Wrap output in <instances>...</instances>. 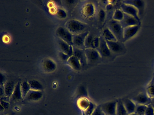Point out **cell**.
Returning <instances> with one entry per match:
<instances>
[{
  "instance_id": "cell-3",
  "label": "cell",
  "mask_w": 154,
  "mask_h": 115,
  "mask_svg": "<svg viewBox=\"0 0 154 115\" xmlns=\"http://www.w3.org/2000/svg\"><path fill=\"white\" fill-rule=\"evenodd\" d=\"M85 52L88 64H95L99 63L101 59V57L97 49L92 48H87L85 49Z\"/></svg>"
},
{
  "instance_id": "cell-14",
  "label": "cell",
  "mask_w": 154,
  "mask_h": 115,
  "mask_svg": "<svg viewBox=\"0 0 154 115\" xmlns=\"http://www.w3.org/2000/svg\"><path fill=\"white\" fill-rule=\"evenodd\" d=\"M58 45L61 52L68 55L70 57L73 55V46L69 45L68 43L62 40L61 39H59Z\"/></svg>"
},
{
  "instance_id": "cell-1",
  "label": "cell",
  "mask_w": 154,
  "mask_h": 115,
  "mask_svg": "<svg viewBox=\"0 0 154 115\" xmlns=\"http://www.w3.org/2000/svg\"><path fill=\"white\" fill-rule=\"evenodd\" d=\"M65 28L73 35H77L86 31L87 25L80 21L72 19L66 22Z\"/></svg>"
},
{
  "instance_id": "cell-28",
  "label": "cell",
  "mask_w": 154,
  "mask_h": 115,
  "mask_svg": "<svg viewBox=\"0 0 154 115\" xmlns=\"http://www.w3.org/2000/svg\"><path fill=\"white\" fill-rule=\"evenodd\" d=\"M146 93L148 96L149 98L152 99L154 98V80L152 79V81L149 82L146 87Z\"/></svg>"
},
{
  "instance_id": "cell-37",
  "label": "cell",
  "mask_w": 154,
  "mask_h": 115,
  "mask_svg": "<svg viewBox=\"0 0 154 115\" xmlns=\"http://www.w3.org/2000/svg\"><path fill=\"white\" fill-rule=\"evenodd\" d=\"M92 115H106L104 113L101 108L100 105L96 106L95 110L94 111Z\"/></svg>"
},
{
  "instance_id": "cell-24",
  "label": "cell",
  "mask_w": 154,
  "mask_h": 115,
  "mask_svg": "<svg viewBox=\"0 0 154 115\" xmlns=\"http://www.w3.org/2000/svg\"><path fill=\"white\" fill-rule=\"evenodd\" d=\"M116 115H128L122 100H119L117 102Z\"/></svg>"
},
{
  "instance_id": "cell-21",
  "label": "cell",
  "mask_w": 154,
  "mask_h": 115,
  "mask_svg": "<svg viewBox=\"0 0 154 115\" xmlns=\"http://www.w3.org/2000/svg\"><path fill=\"white\" fill-rule=\"evenodd\" d=\"M16 84L13 81H8L5 83L4 86L5 96L11 97L14 92Z\"/></svg>"
},
{
  "instance_id": "cell-9",
  "label": "cell",
  "mask_w": 154,
  "mask_h": 115,
  "mask_svg": "<svg viewBox=\"0 0 154 115\" xmlns=\"http://www.w3.org/2000/svg\"><path fill=\"white\" fill-rule=\"evenodd\" d=\"M120 9L124 13L131 15L140 21V19L139 16L138 11L134 6L122 2L120 5Z\"/></svg>"
},
{
  "instance_id": "cell-30",
  "label": "cell",
  "mask_w": 154,
  "mask_h": 115,
  "mask_svg": "<svg viewBox=\"0 0 154 115\" xmlns=\"http://www.w3.org/2000/svg\"><path fill=\"white\" fill-rule=\"evenodd\" d=\"M77 96L79 98H87L88 93L86 88L84 85L79 86L77 90Z\"/></svg>"
},
{
  "instance_id": "cell-22",
  "label": "cell",
  "mask_w": 154,
  "mask_h": 115,
  "mask_svg": "<svg viewBox=\"0 0 154 115\" xmlns=\"http://www.w3.org/2000/svg\"><path fill=\"white\" fill-rule=\"evenodd\" d=\"M23 99L21 90V83L19 81L16 84L14 92L11 97V99L13 101H20Z\"/></svg>"
},
{
  "instance_id": "cell-17",
  "label": "cell",
  "mask_w": 154,
  "mask_h": 115,
  "mask_svg": "<svg viewBox=\"0 0 154 115\" xmlns=\"http://www.w3.org/2000/svg\"><path fill=\"white\" fill-rule=\"evenodd\" d=\"M43 93L42 91L30 90L25 99L29 101H38L42 99Z\"/></svg>"
},
{
  "instance_id": "cell-42",
  "label": "cell",
  "mask_w": 154,
  "mask_h": 115,
  "mask_svg": "<svg viewBox=\"0 0 154 115\" xmlns=\"http://www.w3.org/2000/svg\"><path fill=\"white\" fill-rule=\"evenodd\" d=\"M11 99V97H8V96H3L0 97V100L6 102H10Z\"/></svg>"
},
{
  "instance_id": "cell-25",
  "label": "cell",
  "mask_w": 154,
  "mask_h": 115,
  "mask_svg": "<svg viewBox=\"0 0 154 115\" xmlns=\"http://www.w3.org/2000/svg\"><path fill=\"white\" fill-rule=\"evenodd\" d=\"M90 101L86 98H79L77 101V106L79 108L84 111L85 110L89 107L90 103Z\"/></svg>"
},
{
  "instance_id": "cell-13",
  "label": "cell",
  "mask_w": 154,
  "mask_h": 115,
  "mask_svg": "<svg viewBox=\"0 0 154 115\" xmlns=\"http://www.w3.org/2000/svg\"><path fill=\"white\" fill-rule=\"evenodd\" d=\"M123 28L127 27L140 25V22L137 20L136 18L128 14L124 13L123 19L120 22Z\"/></svg>"
},
{
  "instance_id": "cell-38",
  "label": "cell",
  "mask_w": 154,
  "mask_h": 115,
  "mask_svg": "<svg viewBox=\"0 0 154 115\" xmlns=\"http://www.w3.org/2000/svg\"><path fill=\"white\" fill-rule=\"evenodd\" d=\"M59 57L61 59V61H63V62H67L70 56L68 55H66V54L60 51L59 53Z\"/></svg>"
},
{
  "instance_id": "cell-2",
  "label": "cell",
  "mask_w": 154,
  "mask_h": 115,
  "mask_svg": "<svg viewBox=\"0 0 154 115\" xmlns=\"http://www.w3.org/2000/svg\"><path fill=\"white\" fill-rule=\"evenodd\" d=\"M107 27L109 29L118 41L123 42V28L120 22L115 20H110Z\"/></svg>"
},
{
  "instance_id": "cell-49",
  "label": "cell",
  "mask_w": 154,
  "mask_h": 115,
  "mask_svg": "<svg viewBox=\"0 0 154 115\" xmlns=\"http://www.w3.org/2000/svg\"><path fill=\"white\" fill-rule=\"evenodd\" d=\"M153 79H154V78H153Z\"/></svg>"
},
{
  "instance_id": "cell-29",
  "label": "cell",
  "mask_w": 154,
  "mask_h": 115,
  "mask_svg": "<svg viewBox=\"0 0 154 115\" xmlns=\"http://www.w3.org/2000/svg\"><path fill=\"white\" fill-rule=\"evenodd\" d=\"M124 13L121 9L115 10L112 15V19L121 22L124 18Z\"/></svg>"
},
{
  "instance_id": "cell-12",
  "label": "cell",
  "mask_w": 154,
  "mask_h": 115,
  "mask_svg": "<svg viewBox=\"0 0 154 115\" xmlns=\"http://www.w3.org/2000/svg\"><path fill=\"white\" fill-rule=\"evenodd\" d=\"M136 105H143L148 106L152 102L151 99L149 98L146 93H139L131 99Z\"/></svg>"
},
{
  "instance_id": "cell-27",
  "label": "cell",
  "mask_w": 154,
  "mask_h": 115,
  "mask_svg": "<svg viewBox=\"0 0 154 115\" xmlns=\"http://www.w3.org/2000/svg\"><path fill=\"white\" fill-rule=\"evenodd\" d=\"M21 90L23 99H25L28 93L31 90L28 81H24L21 83Z\"/></svg>"
},
{
  "instance_id": "cell-43",
  "label": "cell",
  "mask_w": 154,
  "mask_h": 115,
  "mask_svg": "<svg viewBox=\"0 0 154 115\" xmlns=\"http://www.w3.org/2000/svg\"><path fill=\"white\" fill-rule=\"evenodd\" d=\"M0 97L5 96V90H4V86H1L0 87Z\"/></svg>"
},
{
  "instance_id": "cell-23",
  "label": "cell",
  "mask_w": 154,
  "mask_h": 115,
  "mask_svg": "<svg viewBox=\"0 0 154 115\" xmlns=\"http://www.w3.org/2000/svg\"><path fill=\"white\" fill-rule=\"evenodd\" d=\"M102 37L106 41H117V39L113 33L107 27L102 31Z\"/></svg>"
},
{
  "instance_id": "cell-4",
  "label": "cell",
  "mask_w": 154,
  "mask_h": 115,
  "mask_svg": "<svg viewBox=\"0 0 154 115\" xmlns=\"http://www.w3.org/2000/svg\"><path fill=\"white\" fill-rule=\"evenodd\" d=\"M106 41L110 50L113 55H122L126 52V49L123 42L118 40Z\"/></svg>"
},
{
  "instance_id": "cell-41",
  "label": "cell",
  "mask_w": 154,
  "mask_h": 115,
  "mask_svg": "<svg viewBox=\"0 0 154 115\" xmlns=\"http://www.w3.org/2000/svg\"><path fill=\"white\" fill-rule=\"evenodd\" d=\"M0 103H1V105H2L5 108V109L8 108L9 107V102L0 100Z\"/></svg>"
},
{
  "instance_id": "cell-19",
  "label": "cell",
  "mask_w": 154,
  "mask_h": 115,
  "mask_svg": "<svg viewBox=\"0 0 154 115\" xmlns=\"http://www.w3.org/2000/svg\"><path fill=\"white\" fill-rule=\"evenodd\" d=\"M67 64L74 70L76 71H79L82 68V66L79 59L73 55L69 58L67 61Z\"/></svg>"
},
{
  "instance_id": "cell-32",
  "label": "cell",
  "mask_w": 154,
  "mask_h": 115,
  "mask_svg": "<svg viewBox=\"0 0 154 115\" xmlns=\"http://www.w3.org/2000/svg\"><path fill=\"white\" fill-rule=\"evenodd\" d=\"M94 37L93 35L89 33L88 36L86 37V38L85 41V49L91 48V45L92 42L94 38Z\"/></svg>"
},
{
  "instance_id": "cell-20",
  "label": "cell",
  "mask_w": 154,
  "mask_h": 115,
  "mask_svg": "<svg viewBox=\"0 0 154 115\" xmlns=\"http://www.w3.org/2000/svg\"><path fill=\"white\" fill-rule=\"evenodd\" d=\"M125 108L128 112V115H131L135 112L136 104L131 99H124L122 100Z\"/></svg>"
},
{
  "instance_id": "cell-34",
  "label": "cell",
  "mask_w": 154,
  "mask_h": 115,
  "mask_svg": "<svg viewBox=\"0 0 154 115\" xmlns=\"http://www.w3.org/2000/svg\"><path fill=\"white\" fill-rule=\"evenodd\" d=\"M98 19L101 23L104 22L106 17V13L105 11L102 9H100L98 12Z\"/></svg>"
},
{
  "instance_id": "cell-39",
  "label": "cell",
  "mask_w": 154,
  "mask_h": 115,
  "mask_svg": "<svg viewBox=\"0 0 154 115\" xmlns=\"http://www.w3.org/2000/svg\"><path fill=\"white\" fill-rule=\"evenodd\" d=\"M144 115H154V109L151 104L148 105Z\"/></svg>"
},
{
  "instance_id": "cell-11",
  "label": "cell",
  "mask_w": 154,
  "mask_h": 115,
  "mask_svg": "<svg viewBox=\"0 0 154 115\" xmlns=\"http://www.w3.org/2000/svg\"><path fill=\"white\" fill-rule=\"evenodd\" d=\"M122 2L134 6L138 11L139 16L140 19L142 17L145 9V3L144 1L140 0H125L122 1Z\"/></svg>"
},
{
  "instance_id": "cell-5",
  "label": "cell",
  "mask_w": 154,
  "mask_h": 115,
  "mask_svg": "<svg viewBox=\"0 0 154 115\" xmlns=\"http://www.w3.org/2000/svg\"><path fill=\"white\" fill-rule=\"evenodd\" d=\"M100 46L97 50L99 52L102 58H113L112 56H114V55L110 50L106 40L102 36L100 37Z\"/></svg>"
},
{
  "instance_id": "cell-6",
  "label": "cell",
  "mask_w": 154,
  "mask_h": 115,
  "mask_svg": "<svg viewBox=\"0 0 154 115\" xmlns=\"http://www.w3.org/2000/svg\"><path fill=\"white\" fill-rule=\"evenodd\" d=\"M57 37L63 41H65L71 46H73V35L66 28L59 27L56 31Z\"/></svg>"
},
{
  "instance_id": "cell-15",
  "label": "cell",
  "mask_w": 154,
  "mask_h": 115,
  "mask_svg": "<svg viewBox=\"0 0 154 115\" xmlns=\"http://www.w3.org/2000/svg\"><path fill=\"white\" fill-rule=\"evenodd\" d=\"M42 68L46 72L51 73L56 69V64L52 59L47 58L43 61Z\"/></svg>"
},
{
  "instance_id": "cell-31",
  "label": "cell",
  "mask_w": 154,
  "mask_h": 115,
  "mask_svg": "<svg viewBox=\"0 0 154 115\" xmlns=\"http://www.w3.org/2000/svg\"><path fill=\"white\" fill-rule=\"evenodd\" d=\"M147 106L143 105H136L135 113L137 115H144L146 110Z\"/></svg>"
},
{
  "instance_id": "cell-36",
  "label": "cell",
  "mask_w": 154,
  "mask_h": 115,
  "mask_svg": "<svg viewBox=\"0 0 154 115\" xmlns=\"http://www.w3.org/2000/svg\"><path fill=\"white\" fill-rule=\"evenodd\" d=\"M57 17L60 19H65L67 16L66 12L62 9H59L57 10Z\"/></svg>"
},
{
  "instance_id": "cell-47",
  "label": "cell",
  "mask_w": 154,
  "mask_h": 115,
  "mask_svg": "<svg viewBox=\"0 0 154 115\" xmlns=\"http://www.w3.org/2000/svg\"><path fill=\"white\" fill-rule=\"evenodd\" d=\"M54 8H54V7H52V8H51V10H52V9H54ZM50 11H51V12L52 13L55 12L54 11V10H51Z\"/></svg>"
},
{
  "instance_id": "cell-18",
  "label": "cell",
  "mask_w": 154,
  "mask_h": 115,
  "mask_svg": "<svg viewBox=\"0 0 154 115\" xmlns=\"http://www.w3.org/2000/svg\"><path fill=\"white\" fill-rule=\"evenodd\" d=\"M82 14L86 17H91L93 16L95 12V8L91 3H87L85 4L82 8Z\"/></svg>"
},
{
  "instance_id": "cell-8",
  "label": "cell",
  "mask_w": 154,
  "mask_h": 115,
  "mask_svg": "<svg viewBox=\"0 0 154 115\" xmlns=\"http://www.w3.org/2000/svg\"><path fill=\"white\" fill-rule=\"evenodd\" d=\"M117 102L114 100L108 102L100 105L101 108L106 115H116Z\"/></svg>"
},
{
  "instance_id": "cell-7",
  "label": "cell",
  "mask_w": 154,
  "mask_h": 115,
  "mask_svg": "<svg viewBox=\"0 0 154 115\" xmlns=\"http://www.w3.org/2000/svg\"><path fill=\"white\" fill-rule=\"evenodd\" d=\"M88 31H85L81 34L73 35V46L80 49H85V41L86 37L89 34Z\"/></svg>"
},
{
  "instance_id": "cell-16",
  "label": "cell",
  "mask_w": 154,
  "mask_h": 115,
  "mask_svg": "<svg viewBox=\"0 0 154 115\" xmlns=\"http://www.w3.org/2000/svg\"><path fill=\"white\" fill-rule=\"evenodd\" d=\"M73 55L75 56L79 59L82 66L88 64L85 52L84 49H80L74 47Z\"/></svg>"
},
{
  "instance_id": "cell-45",
  "label": "cell",
  "mask_w": 154,
  "mask_h": 115,
  "mask_svg": "<svg viewBox=\"0 0 154 115\" xmlns=\"http://www.w3.org/2000/svg\"><path fill=\"white\" fill-rule=\"evenodd\" d=\"M2 40L5 43H8L10 41V37L8 35L3 36Z\"/></svg>"
},
{
  "instance_id": "cell-33",
  "label": "cell",
  "mask_w": 154,
  "mask_h": 115,
  "mask_svg": "<svg viewBox=\"0 0 154 115\" xmlns=\"http://www.w3.org/2000/svg\"><path fill=\"white\" fill-rule=\"evenodd\" d=\"M96 107V106L95 104L91 102H90L89 107L84 111L85 115H92Z\"/></svg>"
},
{
  "instance_id": "cell-10",
  "label": "cell",
  "mask_w": 154,
  "mask_h": 115,
  "mask_svg": "<svg viewBox=\"0 0 154 115\" xmlns=\"http://www.w3.org/2000/svg\"><path fill=\"white\" fill-rule=\"evenodd\" d=\"M140 25L124 28L123 30V43L134 37L140 29Z\"/></svg>"
},
{
  "instance_id": "cell-50",
  "label": "cell",
  "mask_w": 154,
  "mask_h": 115,
  "mask_svg": "<svg viewBox=\"0 0 154 115\" xmlns=\"http://www.w3.org/2000/svg\"></svg>"
},
{
  "instance_id": "cell-46",
  "label": "cell",
  "mask_w": 154,
  "mask_h": 115,
  "mask_svg": "<svg viewBox=\"0 0 154 115\" xmlns=\"http://www.w3.org/2000/svg\"><path fill=\"white\" fill-rule=\"evenodd\" d=\"M4 110H5V108H3V107H2V105H1V106H0V110H1V111H4Z\"/></svg>"
},
{
  "instance_id": "cell-26",
  "label": "cell",
  "mask_w": 154,
  "mask_h": 115,
  "mask_svg": "<svg viewBox=\"0 0 154 115\" xmlns=\"http://www.w3.org/2000/svg\"><path fill=\"white\" fill-rule=\"evenodd\" d=\"M31 90L37 91L43 90L44 87L41 83L35 80H29L28 81Z\"/></svg>"
},
{
  "instance_id": "cell-48",
  "label": "cell",
  "mask_w": 154,
  "mask_h": 115,
  "mask_svg": "<svg viewBox=\"0 0 154 115\" xmlns=\"http://www.w3.org/2000/svg\"><path fill=\"white\" fill-rule=\"evenodd\" d=\"M151 105H152V106H153V108H154V103H153V102H151Z\"/></svg>"
},
{
  "instance_id": "cell-35",
  "label": "cell",
  "mask_w": 154,
  "mask_h": 115,
  "mask_svg": "<svg viewBox=\"0 0 154 115\" xmlns=\"http://www.w3.org/2000/svg\"><path fill=\"white\" fill-rule=\"evenodd\" d=\"M100 37H94L91 45V48L94 49H97L100 46Z\"/></svg>"
},
{
  "instance_id": "cell-40",
  "label": "cell",
  "mask_w": 154,
  "mask_h": 115,
  "mask_svg": "<svg viewBox=\"0 0 154 115\" xmlns=\"http://www.w3.org/2000/svg\"><path fill=\"white\" fill-rule=\"evenodd\" d=\"M1 79H0V84H1V86H3L5 84V83L6 82L5 81H6V78H5V75L2 73H1Z\"/></svg>"
},
{
  "instance_id": "cell-44",
  "label": "cell",
  "mask_w": 154,
  "mask_h": 115,
  "mask_svg": "<svg viewBox=\"0 0 154 115\" xmlns=\"http://www.w3.org/2000/svg\"><path fill=\"white\" fill-rule=\"evenodd\" d=\"M112 8H113V4H112L108 3V4L106 5V10L108 11H109L111 10Z\"/></svg>"
}]
</instances>
